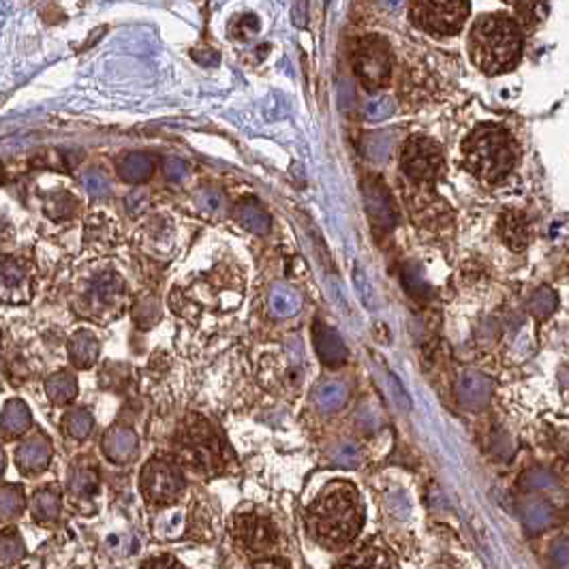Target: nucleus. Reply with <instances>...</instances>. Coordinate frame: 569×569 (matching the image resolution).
Wrapping results in <instances>:
<instances>
[{
	"label": "nucleus",
	"instance_id": "23",
	"mask_svg": "<svg viewBox=\"0 0 569 569\" xmlns=\"http://www.w3.org/2000/svg\"><path fill=\"white\" fill-rule=\"evenodd\" d=\"M152 170H154L152 157H148V154H141V152L127 154L119 165V174L122 181H127V182H144L150 178Z\"/></svg>",
	"mask_w": 569,
	"mask_h": 569
},
{
	"label": "nucleus",
	"instance_id": "19",
	"mask_svg": "<svg viewBox=\"0 0 569 569\" xmlns=\"http://www.w3.org/2000/svg\"><path fill=\"white\" fill-rule=\"evenodd\" d=\"M69 357L78 368H90L98 357V340L90 332H78L69 340Z\"/></svg>",
	"mask_w": 569,
	"mask_h": 569
},
{
	"label": "nucleus",
	"instance_id": "14",
	"mask_svg": "<svg viewBox=\"0 0 569 569\" xmlns=\"http://www.w3.org/2000/svg\"><path fill=\"white\" fill-rule=\"evenodd\" d=\"M103 451L105 456L116 465H125L133 460L138 454V437L131 429H111L103 437Z\"/></svg>",
	"mask_w": 569,
	"mask_h": 569
},
{
	"label": "nucleus",
	"instance_id": "25",
	"mask_svg": "<svg viewBox=\"0 0 569 569\" xmlns=\"http://www.w3.org/2000/svg\"><path fill=\"white\" fill-rule=\"evenodd\" d=\"M46 392L49 396V400L56 405H65L69 403V400L76 398L78 394V381L76 377H73L71 373H56L47 379L46 383Z\"/></svg>",
	"mask_w": 569,
	"mask_h": 569
},
{
	"label": "nucleus",
	"instance_id": "12",
	"mask_svg": "<svg viewBox=\"0 0 569 569\" xmlns=\"http://www.w3.org/2000/svg\"><path fill=\"white\" fill-rule=\"evenodd\" d=\"M52 460V443L46 435L35 432L16 450V462L24 473H39Z\"/></svg>",
	"mask_w": 569,
	"mask_h": 569
},
{
	"label": "nucleus",
	"instance_id": "42",
	"mask_svg": "<svg viewBox=\"0 0 569 569\" xmlns=\"http://www.w3.org/2000/svg\"><path fill=\"white\" fill-rule=\"evenodd\" d=\"M165 176L170 178V181H182V178L187 176V165H184L182 160H178V159H167L165 160Z\"/></svg>",
	"mask_w": 569,
	"mask_h": 569
},
{
	"label": "nucleus",
	"instance_id": "6",
	"mask_svg": "<svg viewBox=\"0 0 569 569\" xmlns=\"http://www.w3.org/2000/svg\"><path fill=\"white\" fill-rule=\"evenodd\" d=\"M443 152L435 140L413 135L400 152V167L413 182H435L443 171Z\"/></svg>",
	"mask_w": 569,
	"mask_h": 569
},
{
	"label": "nucleus",
	"instance_id": "20",
	"mask_svg": "<svg viewBox=\"0 0 569 569\" xmlns=\"http://www.w3.org/2000/svg\"><path fill=\"white\" fill-rule=\"evenodd\" d=\"M30 424H33V419H30V409L24 400L14 398L5 405L3 418H0V426H3L5 435H22V432L30 429Z\"/></svg>",
	"mask_w": 569,
	"mask_h": 569
},
{
	"label": "nucleus",
	"instance_id": "33",
	"mask_svg": "<svg viewBox=\"0 0 569 569\" xmlns=\"http://www.w3.org/2000/svg\"><path fill=\"white\" fill-rule=\"evenodd\" d=\"M516 11L524 26L531 28L546 16V5L543 0H516Z\"/></svg>",
	"mask_w": 569,
	"mask_h": 569
},
{
	"label": "nucleus",
	"instance_id": "35",
	"mask_svg": "<svg viewBox=\"0 0 569 569\" xmlns=\"http://www.w3.org/2000/svg\"><path fill=\"white\" fill-rule=\"evenodd\" d=\"M521 486L524 491H537V488H548L554 484V475L546 469H529L521 475Z\"/></svg>",
	"mask_w": 569,
	"mask_h": 569
},
{
	"label": "nucleus",
	"instance_id": "34",
	"mask_svg": "<svg viewBox=\"0 0 569 569\" xmlns=\"http://www.w3.org/2000/svg\"><path fill=\"white\" fill-rule=\"evenodd\" d=\"M330 459H332L334 465L343 467V469H356V467H360V462H362L360 450H357L354 443L336 445V448L332 450Z\"/></svg>",
	"mask_w": 569,
	"mask_h": 569
},
{
	"label": "nucleus",
	"instance_id": "32",
	"mask_svg": "<svg viewBox=\"0 0 569 569\" xmlns=\"http://www.w3.org/2000/svg\"><path fill=\"white\" fill-rule=\"evenodd\" d=\"M554 308H556V294L548 287L537 289V292L533 294V298H531L529 302V311L540 319L548 317L550 313H554Z\"/></svg>",
	"mask_w": 569,
	"mask_h": 569
},
{
	"label": "nucleus",
	"instance_id": "37",
	"mask_svg": "<svg viewBox=\"0 0 569 569\" xmlns=\"http://www.w3.org/2000/svg\"><path fill=\"white\" fill-rule=\"evenodd\" d=\"M182 522H184V518H182L181 512H171V514L163 516L157 522V533L163 535V537H174L178 531H181Z\"/></svg>",
	"mask_w": 569,
	"mask_h": 569
},
{
	"label": "nucleus",
	"instance_id": "10",
	"mask_svg": "<svg viewBox=\"0 0 569 569\" xmlns=\"http://www.w3.org/2000/svg\"><path fill=\"white\" fill-rule=\"evenodd\" d=\"M125 298V283L116 272H101L88 283L84 292V302L90 315L111 313L120 306Z\"/></svg>",
	"mask_w": 569,
	"mask_h": 569
},
{
	"label": "nucleus",
	"instance_id": "21",
	"mask_svg": "<svg viewBox=\"0 0 569 569\" xmlns=\"http://www.w3.org/2000/svg\"><path fill=\"white\" fill-rule=\"evenodd\" d=\"M233 219H236L243 227H246L249 232L257 233V236H264V233L270 232V216L265 214L255 202H246V200L240 202L238 206L233 208Z\"/></svg>",
	"mask_w": 569,
	"mask_h": 569
},
{
	"label": "nucleus",
	"instance_id": "38",
	"mask_svg": "<svg viewBox=\"0 0 569 569\" xmlns=\"http://www.w3.org/2000/svg\"><path fill=\"white\" fill-rule=\"evenodd\" d=\"M232 30L236 36H243V39H246V36H253L259 30V20L255 16H240L236 22L232 24Z\"/></svg>",
	"mask_w": 569,
	"mask_h": 569
},
{
	"label": "nucleus",
	"instance_id": "30",
	"mask_svg": "<svg viewBox=\"0 0 569 569\" xmlns=\"http://www.w3.org/2000/svg\"><path fill=\"white\" fill-rule=\"evenodd\" d=\"M24 554H26V546H24L20 531L9 529L0 533V563L11 565V563L20 561Z\"/></svg>",
	"mask_w": 569,
	"mask_h": 569
},
{
	"label": "nucleus",
	"instance_id": "16",
	"mask_svg": "<svg viewBox=\"0 0 569 569\" xmlns=\"http://www.w3.org/2000/svg\"><path fill=\"white\" fill-rule=\"evenodd\" d=\"M492 394V383L480 373H467L459 381V398L467 407H481Z\"/></svg>",
	"mask_w": 569,
	"mask_h": 569
},
{
	"label": "nucleus",
	"instance_id": "26",
	"mask_svg": "<svg viewBox=\"0 0 569 569\" xmlns=\"http://www.w3.org/2000/svg\"><path fill=\"white\" fill-rule=\"evenodd\" d=\"M522 522L531 533H540L553 524V510L543 501H527L522 505Z\"/></svg>",
	"mask_w": 569,
	"mask_h": 569
},
{
	"label": "nucleus",
	"instance_id": "15",
	"mask_svg": "<svg viewBox=\"0 0 569 569\" xmlns=\"http://www.w3.org/2000/svg\"><path fill=\"white\" fill-rule=\"evenodd\" d=\"M364 197H367V212L370 216V221H373L375 225L383 227V230L394 227L396 212L388 191L381 189V184H377V187H368Z\"/></svg>",
	"mask_w": 569,
	"mask_h": 569
},
{
	"label": "nucleus",
	"instance_id": "43",
	"mask_svg": "<svg viewBox=\"0 0 569 569\" xmlns=\"http://www.w3.org/2000/svg\"><path fill=\"white\" fill-rule=\"evenodd\" d=\"M553 561H554V569H567V542L565 540H561L559 546L554 548Z\"/></svg>",
	"mask_w": 569,
	"mask_h": 569
},
{
	"label": "nucleus",
	"instance_id": "9",
	"mask_svg": "<svg viewBox=\"0 0 569 569\" xmlns=\"http://www.w3.org/2000/svg\"><path fill=\"white\" fill-rule=\"evenodd\" d=\"M232 537L240 550L249 554H264L276 548L278 531L270 518L259 514H238L232 522Z\"/></svg>",
	"mask_w": 569,
	"mask_h": 569
},
{
	"label": "nucleus",
	"instance_id": "22",
	"mask_svg": "<svg viewBox=\"0 0 569 569\" xmlns=\"http://www.w3.org/2000/svg\"><path fill=\"white\" fill-rule=\"evenodd\" d=\"M336 569H392V561L386 550L381 548H362L349 559H345Z\"/></svg>",
	"mask_w": 569,
	"mask_h": 569
},
{
	"label": "nucleus",
	"instance_id": "44",
	"mask_svg": "<svg viewBox=\"0 0 569 569\" xmlns=\"http://www.w3.org/2000/svg\"><path fill=\"white\" fill-rule=\"evenodd\" d=\"M253 569H289V567L281 561H264V563H257Z\"/></svg>",
	"mask_w": 569,
	"mask_h": 569
},
{
	"label": "nucleus",
	"instance_id": "41",
	"mask_svg": "<svg viewBox=\"0 0 569 569\" xmlns=\"http://www.w3.org/2000/svg\"><path fill=\"white\" fill-rule=\"evenodd\" d=\"M141 569H184L181 563H178L174 556H154V559H148Z\"/></svg>",
	"mask_w": 569,
	"mask_h": 569
},
{
	"label": "nucleus",
	"instance_id": "18",
	"mask_svg": "<svg viewBox=\"0 0 569 569\" xmlns=\"http://www.w3.org/2000/svg\"><path fill=\"white\" fill-rule=\"evenodd\" d=\"M501 236L510 249L522 251L529 244V222L524 214L510 210L501 216Z\"/></svg>",
	"mask_w": 569,
	"mask_h": 569
},
{
	"label": "nucleus",
	"instance_id": "17",
	"mask_svg": "<svg viewBox=\"0 0 569 569\" xmlns=\"http://www.w3.org/2000/svg\"><path fill=\"white\" fill-rule=\"evenodd\" d=\"M67 488H69V494L76 501H88L90 497H95L98 491L97 469L90 465L73 467L69 480H67Z\"/></svg>",
	"mask_w": 569,
	"mask_h": 569
},
{
	"label": "nucleus",
	"instance_id": "13",
	"mask_svg": "<svg viewBox=\"0 0 569 569\" xmlns=\"http://www.w3.org/2000/svg\"><path fill=\"white\" fill-rule=\"evenodd\" d=\"M313 340L319 360L326 367H340V364L347 362V347H345L343 338H340V334L334 327L321 324V321H315Z\"/></svg>",
	"mask_w": 569,
	"mask_h": 569
},
{
	"label": "nucleus",
	"instance_id": "24",
	"mask_svg": "<svg viewBox=\"0 0 569 569\" xmlns=\"http://www.w3.org/2000/svg\"><path fill=\"white\" fill-rule=\"evenodd\" d=\"M302 298L295 289L287 287V284H276L270 292V308L272 313L278 315V317H292L300 311Z\"/></svg>",
	"mask_w": 569,
	"mask_h": 569
},
{
	"label": "nucleus",
	"instance_id": "8",
	"mask_svg": "<svg viewBox=\"0 0 569 569\" xmlns=\"http://www.w3.org/2000/svg\"><path fill=\"white\" fill-rule=\"evenodd\" d=\"M356 73L368 90H377L388 84L392 73V56L388 43L381 36H367L356 49Z\"/></svg>",
	"mask_w": 569,
	"mask_h": 569
},
{
	"label": "nucleus",
	"instance_id": "45",
	"mask_svg": "<svg viewBox=\"0 0 569 569\" xmlns=\"http://www.w3.org/2000/svg\"><path fill=\"white\" fill-rule=\"evenodd\" d=\"M383 5H386L388 9H398L400 5H403V0H383Z\"/></svg>",
	"mask_w": 569,
	"mask_h": 569
},
{
	"label": "nucleus",
	"instance_id": "5",
	"mask_svg": "<svg viewBox=\"0 0 569 569\" xmlns=\"http://www.w3.org/2000/svg\"><path fill=\"white\" fill-rule=\"evenodd\" d=\"M413 20L437 35L459 33L469 16V0H413Z\"/></svg>",
	"mask_w": 569,
	"mask_h": 569
},
{
	"label": "nucleus",
	"instance_id": "27",
	"mask_svg": "<svg viewBox=\"0 0 569 569\" xmlns=\"http://www.w3.org/2000/svg\"><path fill=\"white\" fill-rule=\"evenodd\" d=\"M24 510V491L17 484L0 486V521H11Z\"/></svg>",
	"mask_w": 569,
	"mask_h": 569
},
{
	"label": "nucleus",
	"instance_id": "46",
	"mask_svg": "<svg viewBox=\"0 0 569 569\" xmlns=\"http://www.w3.org/2000/svg\"><path fill=\"white\" fill-rule=\"evenodd\" d=\"M5 471V454H3V450H0V473Z\"/></svg>",
	"mask_w": 569,
	"mask_h": 569
},
{
	"label": "nucleus",
	"instance_id": "7",
	"mask_svg": "<svg viewBox=\"0 0 569 569\" xmlns=\"http://www.w3.org/2000/svg\"><path fill=\"white\" fill-rule=\"evenodd\" d=\"M140 488L146 501L157 505L171 503L181 497L184 480L178 467L171 465L163 459H154L144 467L140 475Z\"/></svg>",
	"mask_w": 569,
	"mask_h": 569
},
{
	"label": "nucleus",
	"instance_id": "39",
	"mask_svg": "<svg viewBox=\"0 0 569 569\" xmlns=\"http://www.w3.org/2000/svg\"><path fill=\"white\" fill-rule=\"evenodd\" d=\"M84 184H86V191H88L92 197H105L109 193V184L101 174H98V171H90V174H86Z\"/></svg>",
	"mask_w": 569,
	"mask_h": 569
},
{
	"label": "nucleus",
	"instance_id": "31",
	"mask_svg": "<svg viewBox=\"0 0 569 569\" xmlns=\"http://www.w3.org/2000/svg\"><path fill=\"white\" fill-rule=\"evenodd\" d=\"M65 430L76 439H86L92 430V416L84 409H76V411L67 413Z\"/></svg>",
	"mask_w": 569,
	"mask_h": 569
},
{
	"label": "nucleus",
	"instance_id": "36",
	"mask_svg": "<svg viewBox=\"0 0 569 569\" xmlns=\"http://www.w3.org/2000/svg\"><path fill=\"white\" fill-rule=\"evenodd\" d=\"M396 111V103L389 97L375 98L367 105V119L368 120H386Z\"/></svg>",
	"mask_w": 569,
	"mask_h": 569
},
{
	"label": "nucleus",
	"instance_id": "4",
	"mask_svg": "<svg viewBox=\"0 0 569 569\" xmlns=\"http://www.w3.org/2000/svg\"><path fill=\"white\" fill-rule=\"evenodd\" d=\"M178 456L184 465L200 473H219L227 465V448L212 426L200 416H191L178 437Z\"/></svg>",
	"mask_w": 569,
	"mask_h": 569
},
{
	"label": "nucleus",
	"instance_id": "28",
	"mask_svg": "<svg viewBox=\"0 0 569 569\" xmlns=\"http://www.w3.org/2000/svg\"><path fill=\"white\" fill-rule=\"evenodd\" d=\"M60 512V497L54 488H43L33 499V516L36 521H54Z\"/></svg>",
	"mask_w": 569,
	"mask_h": 569
},
{
	"label": "nucleus",
	"instance_id": "2",
	"mask_svg": "<svg viewBox=\"0 0 569 569\" xmlns=\"http://www.w3.org/2000/svg\"><path fill=\"white\" fill-rule=\"evenodd\" d=\"M467 46L475 67L488 76H497L510 69L521 56V28L510 17L484 16L473 24Z\"/></svg>",
	"mask_w": 569,
	"mask_h": 569
},
{
	"label": "nucleus",
	"instance_id": "29",
	"mask_svg": "<svg viewBox=\"0 0 569 569\" xmlns=\"http://www.w3.org/2000/svg\"><path fill=\"white\" fill-rule=\"evenodd\" d=\"M315 398H317L319 409L336 411L338 407H343L345 400H347V388L340 381H327L317 389V396H315Z\"/></svg>",
	"mask_w": 569,
	"mask_h": 569
},
{
	"label": "nucleus",
	"instance_id": "40",
	"mask_svg": "<svg viewBox=\"0 0 569 569\" xmlns=\"http://www.w3.org/2000/svg\"><path fill=\"white\" fill-rule=\"evenodd\" d=\"M389 152V135L388 133H373V138L368 141V154L377 160L388 159Z\"/></svg>",
	"mask_w": 569,
	"mask_h": 569
},
{
	"label": "nucleus",
	"instance_id": "3",
	"mask_svg": "<svg viewBox=\"0 0 569 569\" xmlns=\"http://www.w3.org/2000/svg\"><path fill=\"white\" fill-rule=\"evenodd\" d=\"M469 171L481 182H499L510 174L516 160V148L512 135L503 127H478L462 144Z\"/></svg>",
	"mask_w": 569,
	"mask_h": 569
},
{
	"label": "nucleus",
	"instance_id": "11",
	"mask_svg": "<svg viewBox=\"0 0 569 569\" xmlns=\"http://www.w3.org/2000/svg\"><path fill=\"white\" fill-rule=\"evenodd\" d=\"M30 298V274L20 259L0 257V300L26 302Z\"/></svg>",
	"mask_w": 569,
	"mask_h": 569
},
{
	"label": "nucleus",
	"instance_id": "1",
	"mask_svg": "<svg viewBox=\"0 0 569 569\" xmlns=\"http://www.w3.org/2000/svg\"><path fill=\"white\" fill-rule=\"evenodd\" d=\"M364 510L360 494L349 481L327 484L306 514L311 537L326 548H343L360 533Z\"/></svg>",
	"mask_w": 569,
	"mask_h": 569
}]
</instances>
